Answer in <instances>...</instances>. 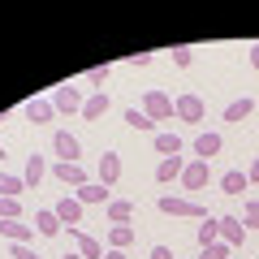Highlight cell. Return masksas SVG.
I'll list each match as a JSON object with an SVG mask.
<instances>
[{
  "instance_id": "10",
  "label": "cell",
  "mask_w": 259,
  "mask_h": 259,
  "mask_svg": "<svg viewBox=\"0 0 259 259\" xmlns=\"http://www.w3.org/2000/svg\"><path fill=\"white\" fill-rule=\"evenodd\" d=\"M0 238L9 242H18V246H26V242H35V229H30V225H22V221H0Z\"/></svg>"
},
{
  "instance_id": "37",
  "label": "cell",
  "mask_w": 259,
  "mask_h": 259,
  "mask_svg": "<svg viewBox=\"0 0 259 259\" xmlns=\"http://www.w3.org/2000/svg\"><path fill=\"white\" fill-rule=\"evenodd\" d=\"M250 69L259 74V44H250Z\"/></svg>"
},
{
  "instance_id": "30",
  "label": "cell",
  "mask_w": 259,
  "mask_h": 259,
  "mask_svg": "<svg viewBox=\"0 0 259 259\" xmlns=\"http://www.w3.org/2000/svg\"><path fill=\"white\" fill-rule=\"evenodd\" d=\"M173 65L177 69H190L194 65V48H173Z\"/></svg>"
},
{
  "instance_id": "24",
  "label": "cell",
  "mask_w": 259,
  "mask_h": 259,
  "mask_svg": "<svg viewBox=\"0 0 259 259\" xmlns=\"http://www.w3.org/2000/svg\"><path fill=\"white\" fill-rule=\"evenodd\" d=\"M130 242H134V229H130V225H112L108 229V246L112 250H130Z\"/></svg>"
},
{
  "instance_id": "26",
  "label": "cell",
  "mask_w": 259,
  "mask_h": 259,
  "mask_svg": "<svg viewBox=\"0 0 259 259\" xmlns=\"http://www.w3.org/2000/svg\"><path fill=\"white\" fill-rule=\"evenodd\" d=\"M246 173H225L221 177V194H242V190H246Z\"/></svg>"
},
{
  "instance_id": "23",
  "label": "cell",
  "mask_w": 259,
  "mask_h": 259,
  "mask_svg": "<svg viewBox=\"0 0 259 259\" xmlns=\"http://www.w3.org/2000/svg\"><path fill=\"white\" fill-rule=\"evenodd\" d=\"M130 216H134V203H130V199H112L108 203V221L112 225H130Z\"/></svg>"
},
{
  "instance_id": "27",
  "label": "cell",
  "mask_w": 259,
  "mask_h": 259,
  "mask_svg": "<svg viewBox=\"0 0 259 259\" xmlns=\"http://www.w3.org/2000/svg\"><path fill=\"white\" fill-rule=\"evenodd\" d=\"M125 125H130V130H156V121H151L143 108H130V112H125Z\"/></svg>"
},
{
  "instance_id": "3",
  "label": "cell",
  "mask_w": 259,
  "mask_h": 259,
  "mask_svg": "<svg viewBox=\"0 0 259 259\" xmlns=\"http://www.w3.org/2000/svg\"><path fill=\"white\" fill-rule=\"evenodd\" d=\"M82 91H78V87L74 82H65V87H56V91H52V108L56 112H65V117H74V112H78V117H82Z\"/></svg>"
},
{
  "instance_id": "5",
  "label": "cell",
  "mask_w": 259,
  "mask_h": 259,
  "mask_svg": "<svg viewBox=\"0 0 259 259\" xmlns=\"http://www.w3.org/2000/svg\"><path fill=\"white\" fill-rule=\"evenodd\" d=\"M173 117H182V121H190V125H199V121H203V100H199L194 91L177 95V100H173Z\"/></svg>"
},
{
  "instance_id": "34",
  "label": "cell",
  "mask_w": 259,
  "mask_h": 259,
  "mask_svg": "<svg viewBox=\"0 0 259 259\" xmlns=\"http://www.w3.org/2000/svg\"><path fill=\"white\" fill-rule=\"evenodd\" d=\"M151 61H156V52H139V56H130V65H134V69H147Z\"/></svg>"
},
{
  "instance_id": "28",
  "label": "cell",
  "mask_w": 259,
  "mask_h": 259,
  "mask_svg": "<svg viewBox=\"0 0 259 259\" xmlns=\"http://www.w3.org/2000/svg\"><path fill=\"white\" fill-rule=\"evenodd\" d=\"M0 221H22V199H0Z\"/></svg>"
},
{
  "instance_id": "22",
  "label": "cell",
  "mask_w": 259,
  "mask_h": 259,
  "mask_svg": "<svg viewBox=\"0 0 259 259\" xmlns=\"http://www.w3.org/2000/svg\"><path fill=\"white\" fill-rule=\"evenodd\" d=\"M22 190H26V182L18 173H0V199H22Z\"/></svg>"
},
{
  "instance_id": "16",
  "label": "cell",
  "mask_w": 259,
  "mask_h": 259,
  "mask_svg": "<svg viewBox=\"0 0 259 259\" xmlns=\"http://www.w3.org/2000/svg\"><path fill=\"white\" fill-rule=\"evenodd\" d=\"M182 173H186V160L182 156H164L156 164V182H182Z\"/></svg>"
},
{
  "instance_id": "33",
  "label": "cell",
  "mask_w": 259,
  "mask_h": 259,
  "mask_svg": "<svg viewBox=\"0 0 259 259\" xmlns=\"http://www.w3.org/2000/svg\"><path fill=\"white\" fill-rule=\"evenodd\" d=\"M9 255H13V259H44V255H39L35 246H18V242L9 246Z\"/></svg>"
},
{
  "instance_id": "29",
  "label": "cell",
  "mask_w": 259,
  "mask_h": 259,
  "mask_svg": "<svg viewBox=\"0 0 259 259\" xmlns=\"http://www.w3.org/2000/svg\"><path fill=\"white\" fill-rule=\"evenodd\" d=\"M242 225H246V233H250V229H259V199L242 207Z\"/></svg>"
},
{
  "instance_id": "17",
  "label": "cell",
  "mask_w": 259,
  "mask_h": 259,
  "mask_svg": "<svg viewBox=\"0 0 259 259\" xmlns=\"http://www.w3.org/2000/svg\"><path fill=\"white\" fill-rule=\"evenodd\" d=\"M52 177L65 182V186H87V168L82 164H56L52 160Z\"/></svg>"
},
{
  "instance_id": "11",
  "label": "cell",
  "mask_w": 259,
  "mask_h": 259,
  "mask_svg": "<svg viewBox=\"0 0 259 259\" xmlns=\"http://www.w3.org/2000/svg\"><path fill=\"white\" fill-rule=\"evenodd\" d=\"M74 199H78L82 207H87V203H104V207L112 203V194H108V186H104V182H87V186H78Z\"/></svg>"
},
{
  "instance_id": "9",
  "label": "cell",
  "mask_w": 259,
  "mask_h": 259,
  "mask_svg": "<svg viewBox=\"0 0 259 259\" xmlns=\"http://www.w3.org/2000/svg\"><path fill=\"white\" fill-rule=\"evenodd\" d=\"M44 177H48V160L39 156V151H30V156H26V168H22V182H26V190L44 186Z\"/></svg>"
},
{
  "instance_id": "21",
  "label": "cell",
  "mask_w": 259,
  "mask_h": 259,
  "mask_svg": "<svg viewBox=\"0 0 259 259\" xmlns=\"http://www.w3.org/2000/svg\"><path fill=\"white\" fill-rule=\"evenodd\" d=\"M221 242V221L216 216H203L199 221V246H216Z\"/></svg>"
},
{
  "instance_id": "32",
  "label": "cell",
  "mask_w": 259,
  "mask_h": 259,
  "mask_svg": "<svg viewBox=\"0 0 259 259\" xmlns=\"http://www.w3.org/2000/svg\"><path fill=\"white\" fill-rule=\"evenodd\" d=\"M199 259H229V246H225V242H216V246H203V250H199Z\"/></svg>"
},
{
  "instance_id": "1",
  "label": "cell",
  "mask_w": 259,
  "mask_h": 259,
  "mask_svg": "<svg viewBox=\"0 0 259 259\" xmlns=\"http://www.w3.org/2000/svg\"><path fill=\"white\" fill-rule=\"evenodd\" d=\"M156 207L164 216H190V221H203L207 207H199L194 199H182V194H164V199H156Z\"/></svg>"
},
{
  "instance_id": "4",
  "label": "cell",
  "mask_w": 259,
  "mask_h": 259,
  "mask_svg": "<svg viewBox=\"0 0 259 259\" xmlns=\"http://www.w3.org/2000/svg\"><path fill=\"white\" fill-rule=\"evenodd\" d=\"M52 212H56V221H61L65 229H82V203H78L74 194L56 199V203H52Z\"/></svg>"
},
{
  "instance_id": "15",
  "label": "cell",
  "mask_w": 259,
  "mask_h": 259,
  "mask_svg": "<svg viewBox=\"0 0 259 259\" xmlns=\"http://www.w3.org/2000/svg\"><path fill=\"white\" fill-rule=\"evenodd\" d=\"M250 112H255V100H250V95H238L233 104H225V125H238V121H246Z\"/></svg>"
},
{
  "instance_id": "6",
  "label": "cell",
  "mask_w": 259,
  "mask_h": 259,
  "mask_svg": "<svg viewBox=\"0 0 259 259\" xmlns=\"http://www.w3.org/2000/svg\"><path fill=\"white\" fill-rule=\"evenodd\" d=\"M143 112H147L151 121H168L173 117V100H168L164 91H143Z\"/></svg>"
},
{
  "instance_id": "31",
  "label": "cell",
  "mask_w": 259,
  "mask_h": 259,
  "mask_svg": "<svg viewBox=\"0 0 259 259\" xmlns=\"http://www.w3.org/2000/svg\"><path fill=\"white\" fill-rule=\"evenodd\" d=\"M108 69H112V65H91V69H87L91 87H104V82H108Z\"/></svg>"
},
{
  "instance_id": "2",
  "label": "cell",
  "mask_w": 259,
  "mask_h": 259,
  "mask_svg": "<svg viewBox=\"0 0 259 259\" xmlns=\"http://www.w3.org/2000/svg\"><path fill=\"white\" fill-rule=\"evenodd\" d=\"M52 151H56V164H78V156H82V139L69 134V130H56V134H52Z\"/></svg>"
},
{
  "instance_id": "8",
  "label": "cell",
  "mask_w": 259,
  "mask_h": 259,
  "mask_svg": "<svg viewBox=\"0 0 259 259\" xmlns=\"http://www.w3.org/2000/svg\"><path fill=\"white\" fill-rule=\"evenodd\" d=\"M221 242L225 246H246V225H242V216H221Z\"/></svg>"
},
{
  "instance_id": "39",
  "label": "cell",
  "mask_w": 259,
  "mask_h": 259,
  "mask_svg": "<svg viewBox=\"0 0 259 259\" xmlns=\"http://www.w3.org/2000/svg\"><path fill=\"white\" fill-rule=\"evenodd\" d=\"M61 259H82V255H78V250H74V255H61Z\"/></svg>"
},
{
  "instance_id": "18",
  "label": "cell",
  "mask_w": 259,
  "mask_h": 259,
  "mask_svg": "<svg viewBox=\"0 0 259 259\" xmlns=\"http://www.w3.org/2000/svg\"><path fill=\"white\" fill-rule=\"evenodd\" d=\"M221 147H225V139L207 130V134H199V139H194V160H212Z\"/></svg>"
},
{
  "instance_id": "19",
  "label": "cell",
  "mask_w": 259,
  "mask_h": 259,
  "mask_svg": "<svg viewBox=\"0 0 259 259\" xmlns=\"http://www.w3.org/2000/svg\"><path fill=\"white\" fill-rule=\"evenodd\" d=\"M108 108H112V100H108L104 91H95V95H87V104H82V117H87V121H100Z\"/></svg>"
},
{
  "instance_id": "7",
  "label": "cell",
  "mask_w": 259,
  "mask_h": 259,
  "mask_svg": "<svg viewBox=\"0 0 259 259\" xmlns=\"http://www.w3.org/2000/svg\"><path fill=\"white\" fill-rule=\"evenodd\" d=\"M207 182H212L207 160H186V173H182V186H186V190H203Z\"/></svg>"
},
{
  "instance_id": "12",
  "label": "cell",
  "mask_w": 259,
  "mask_h": 259,
  "mask_svg": "<svg viewBox=\"0 0 259 259\" xmlns=\"http://www.w3.org/2000/svg\"><path fill=\"white\" fill-rule=\"evenodd\" d=\"M69 238L78 242V255H82V259H104V255H108V250H104V246H100V242H95L87 229H69Z\"/></svg>"
},
{
  "instance_id": "38",
  "label": "cell",
  "mask_w": 259,
  "mask_h": 259,
  "mask_svg": "<svg viewBox=\"0 0 259 259\" xmlns=\"http://www.w3.org/2000/svg\"><path fill=\"white\" fill-rule=\"evenodd\" d=\"M104 259H125V250H108V255H104Z\"/></svg>"
},
{
  "instance_id": "13",
  "label": "cell",
  "mask_w": 259,
  "mask_h": 259,
  "mask_svg": "<svg viewBox=\"0 0 259 259\" xmlns=\"http://www.w3.org/2000/svg\"><path fill=\"white\" fill-rule=\"evenodd\" d=\"M52 100H44V95H35V100H26V121L30 125H48L52 121Z\"/></svg>"
},
{
  "instance_id": "40",
  "label": "cell",
  "mask_w": 259,
  "mask_h": 259,
  "mask_svg": "<svg viewBox=\"0 0 259 259\" xmlns=\"http://www.w3.org/2000/svg\"><path fill=\"white\" fill-rule=\"evenodd\" d=\"M0 160H5V143H0Z\"/></svg>"
},
{
  "instance_id": "36",
  "label": "cell",
  "mask_w": 259,
  "mask_h": 259,
  "mask_svg": "<svg viewBox=\"0 0 259 259\" xmlns=\"http://www.w3.org/2000/svg\"><path fill=\"white\" fill-rule=\"evenodd\" d=\"M151 259H173V250L168 246H151Z\"/></svg>"
},
{
  "instance_id": "25",
  "label": "cell",
  "mask_w": 259,
  "mask_h": 259,
  "mask_svg": "<svg viewBox=\"0 0 259 259\" xmlns=\"http://www.w3.org/2000/svg\"><path fill=\"white\" fill-rule=\"evenodd\" d=\"M156 151H160V160L164 156H182V139H177V134H156Z\"/></svg>"
},
{
  "instance_id": "14",
  "label": "cell",
  "mask_w": 259,
  "mask_h": 259,
  "mask_svg": "<svg viewBox=\"0 0 259 259\" xmlns=\"http://www.w3.org/2000/svg\"><path fill=\"white\" fill-rule=\"evenodd\" d=\"M95 173H100V182L112 190V182L121 177V156H117V151H104V156H100V164H95Z\"/></svg>"
},
{
  "instance_id": "20",
  "label": "cell",
  "mask_w": 259,
  "mask_h": 259,
  "mask_svg": "<svg viewBox=\"0 0 259 259\" xmlns=\"http://www.w3.org/2000/svg\"><path fill=\"white\" fill-rule=\"evenodd\" d=\"M61 229H65V225L56 221V212H52V207H44V212L35 216V233H44V238H56Z\"/></svg>"
},
{
  "instance_id": "35",
  "label": "cell",
  "mask_w": 259,
  "mask_h": 259,
  "mask_svg": "<svg viewBox=\"0 0 259 259\" xmlns=\"http://www.w3.org/2000/svg\"><path fill=\"white\" fill-rule=\"evenodd\" d=\"M246 182H259V156L250 160V168H246Z\"/></svg>"
}]
</instances>
